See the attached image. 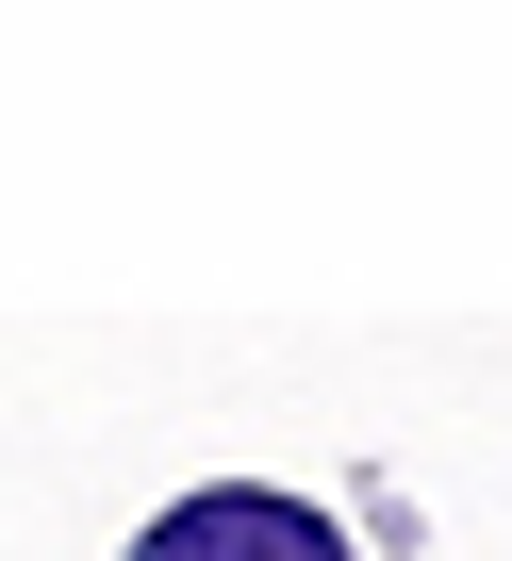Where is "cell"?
Returning <instances> with one entry per match:
<instances>
[{
	"label": "cell",
	"mask_w": 512,
	"mask_h": 561,
	"mask_svg": "<svg viewBox=\"0 0 512 561\" xmlns=\"http://www.w3.org/2000/svg\"><path fill=\"white\" fill-rule=\"evenodd\" d=\"M133 561H364V545H348V512H315L282 479H198L133 528Z\"/></svg>",
	"instance_id": "1"
}]
</instances>
